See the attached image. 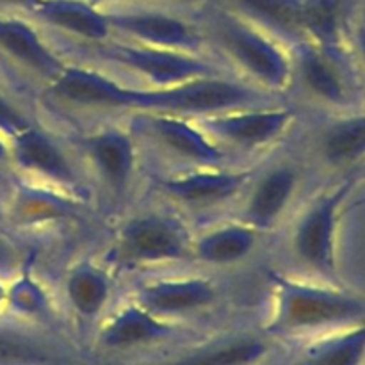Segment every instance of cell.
<instances>
[{
  "label": "cell",
  "mask_w": 365,
  "mask_h": 365,
  "mask_svg": "<svg viewBox=\"0 0 365 365\" xmlns=\"http://www.w3.org/2000/svg\"><path fill=\"white\" fill-rule=\"evenodd\" d=\"M45 95L53 102L77 109L163 113L185 118L280 103L277 95L232 73L195 78L170 88H138L82 64H68L56 81L45 86Z\"/></svg>",
  "instance_id": "obj_1"
},
{
  "label": "cell",
  "mask_w": 365,
  "mask_h": 365,
  "mask_svg": "<svg viewBox=\"0 0 365 365\" xmlns=\"http://www.w3.org/2000/svg\"><path fill=\"white\" fill-rule=\"evenodd\" d=\"M202 25L209 41L241 73V78L271 95H282L292 86L291 48L223 2L207 4Z\"/></svg>",
  "instance_id": "obj_2"
},
{
  "label": "cell",
  "mask_w": 365,
  "mask_h": 365,
  "mask_svg": "<svg viewBox=\"0 0 365 365\" xmlns=\"http://www.w3.org/2000/svg\"><path fill=\"white\" fill-rule=\"evenodd\" d=\"M274 312L271 330L284 335L337 331L365 321V298L331 285L269 273Z\"/></svg>",
  "instance_id": "obj_3"
},
{
  "label": "cell",
  "mask_w": 365,
  "mask_h": 365,
  "mask_svg": "<svg viewBox=\"0 0 365 365\" xmlns=\"http://www.w3.org/2000/svg\"><path fill=\"white\" fill-rule=\"evenodd\" d=\"M180 4L184 2L139 0L113 4L102 9L107 13L114 36H120L121 39L159 48L203 53L209 43L202 25L203 7L200 9V16L192 18L175 9Z\"/></svg>",
  "instance_id": "obj_4"
},
{
  "label": "cell",
  "mask_w": 365,
  "mask_h": 365,
  "mask_svg": "<svg viewBox=\"0 0 365 365\" xmlns=\"http://www.w3.org/2000/svg\"><path fill=\"white\" fill-rule=\"evenodd\" d=\"M84 48L93 59L123 68L143 82H148V88H170L195 78L230 73L220 63L210 61L207 53L159 48L127 39L110 38L102 43H86Z\"/></svg>",
  "instance_id": "obj_5"
},
{
  "label": "cell",
  "mask_w": 365,
  "mask_h": 365,
  "mask_svg": "<svg viewBox=\"0 0 365 365\" xmlns=\"http://www.w3.org/2000/svg\"><path fill=\"white\" fill-rule=\"evenodd\" d=\"M355 178H346L321 192L303 210L291 235L296 262L321 280L337 278V235L344 202L355 187Z\"/></svg>",
  "instance_id": "obj_6"
},
{
  "label": "cell",
  "mask_w": 365,
  "mask_h": 365,
  "mask_svg": "<svg viewBox=\"0 0 365 365\" xmlns=\"http://www.w3.org/2000/svg\"><path fill=\"white\" fill-rule=\"evenodd\" d=\"M192 239L180 217L168 212H141L118 228L113 257L127 267L180 262L192 259Z\"/></svg>",
  "instance_id": "obj_7"
},
{
  "label": "cell",
  "mask_w": 365,
  "mask_h": 365,
  "mask_svg": "<svg viewBox=\"0 0 365 365\" xmlns=\"http://www.w3.org/2000/svg\"><path fill=\"white\" fill-rule=\"evenodd\" d=\"M291 48L292 86L298 84L309 98L321 106L349 110L359 102L355 66L342 46H327L302 39Z\"/></svg>",
  "instance_id": "obj_8"
},
{
  "label": "cell",
  "mask_w": 365,
  "mask_h": 365,
  "mask_svg": "<svg viewBox=\"0 0 365 365\" xmlns=\"http://www.w3.org/2000/svg\"><path fill=\"white\" fill-rule=\"evenodd\" d=\"M130 132L153 143L159 152L189 170L227 166V150L189 118L163 113H134Z\"/></svg>",
  "instance_id": "obj_9"
},
{
  "label": "cell",
  "mask_w": 365,
  "mask_h": 365,
  "mask_svg": "<svg viewBox=\"0 0 365 365\" xmlns=\"http://www.w3.org/2000/svg\"><path fill=\"white\" fill-rule=\"evenodd\" d=\"M294 118V109L273 103L210 114L198 118V125L223 150L252 152L284 138L292 127Z\"/></svg>",
  "instance_id": "obj_10"
},
{
  "label": "cell",
  "mask_w": 365,
  "mask_h": 365,
  "mask_svg": "<svg viewBox=\"0 0 365 365\" xmlns=\"http://www.w3.org/2000/svg\"><path fill=\"white\" fill-rule=\"evenodd\" d=\"M0 59L45 86L70 64L46 41L38 21L24 9H0Z\"/></svg>",
  "instance_id": "obj_11"
},
{
  "label": "cell",
  "mask_w": 365,
  "mask_h": 365,
  "mask_svg": "<svg viewBox=\"0 0 365 365\" xmlns=\"http://www.w3.org/2000/svg\"><path fill=\"white\" fill-rule=\"evenodd\" d=\"M7 143L9 163L18 171L68 195L77 196L78 192H84V184L75 164L63 146L41 127L32 123L20 134L7 139Z\"/></svg>",
  "instance_id": "obj_12"
},
{
  "label": "cell",
  "mask_w": 365,
  "mask_h": 365,
  "mask_svg": "<svg viewBox=\"0 0 365 365\" xmlns=\"http://www.w3.org/2000/svg\"><path fill=\"white\" fill-rule=\"evenodd\" d=\"M255 173L252 168H195L157 177L155 184L166 198L178 205L205 209L235 198L252 184Z\"/></svg>",
  "instance_id": "obj_13"
},
{
  "label": "cell",
  "mask_w": 365,
  "mask_h": 365,
  "mask_svg": "<svg viewBox=\"0 0 365 365\" xmlns=\"http://www.w3.org/2000/svg\"><path fill=\"white\" fill-rule=\"evenodd\" d=\"M78 148L98 180L113 195L128 191L138 170V141L132 132L106 127L78 138Z\"/></svg>",
  "instance_id": "obj_14"
},
{
  "label": "cell",
  "mask_w": 365,
  "mask_h": 365,
  "mask_svg": "<svg viewBox=\"0 0 365 365\" xmlns=\"http://www.w3.org/2000/svg\"><path fill=\"white\" fill-rule=\"evenodd\" d=\"M220 299L216 282L203 277L152 278L135 287L134 302L155 316L175 317L209 309Z\"/></svg>",
  "instance_id": "obj_15"
},
{
  "label": "cell",
  "mask_w": 365,
  "mask_h": 365,
  "mask_svg": "<svg viewBox=\"0 0 365 365\" xmlns=\"http://www.w3.org/2000/svg\"><path fill=\"white\" fill-rule=\"evenodd\" d=\"M299 184L302 170L287 160L273 164L262 173H255L241 221L257 232H267L277 227L298 192Z\"/></svg>",
  "instance_id": "obj_16"
},
{
  "label": "cell",
  "mask_w": 365,
  "mask_h": 365,
  "mask_svg": "<svg viewBox=\"0 0 365 365\" xmlns=\"http://www.w3.org/2000/svg\"><path fill=\"white\" fill-rule=\"evenodd\" d=\"M25 13L39 25L84 43H102L114 38L107 13L91 0H34Z\"/></svg>",
  "instance_id": "obj_17"
},
{
  "label": "cell",
  "mask_w": 365,
  "mask_h": 365,
  "mask_svg": "<svg viewBox=\"0 0 365 365\" xmlns=\"http://www.w3.org/2000/svg\"><path fill=\"white\" fill-rule=\"evenodd\" d=\"M77 196L63 195L56 187L38 184H20L9 192L6 217L13 227L32 228L61 220H73L78 214Z\"/></svg>",
  "instance_id": "obj_18"
},
{
  "label": "cell",
  "mask_w": 365,
  "mask_h": 365,
  "mask_svg": "<svg viewBox=\"0 0 365 365\" xmlns=\"http://www.w3.org/2000/svg\"><path fill=\"white\" fill-rule=\"evenodd\" d=\"M173 335V327L163 317L148 312L139 303L121 307L107 319L100 331V342L107 348H132L163 341Z\"/></svg>",
  "instance_id": "obj_19"
},
{
  "label": "cell",
  "mask_w": 365,
  "mask_h": 365,
  "mask_svg": "<svg viewBox=\"0 0 365 365\" xmlns=\"http://www.w3.org/2000/svg\"><path fill=\"white\" fill-rule=\"evenodd\" d=\"M259 234L242 221L214 227L192 239V259L209 266L239 264L255 252Z\"/></svg>",
  "instance_id": "obj_20"
},
{
  "label": "cell",
  "mask_w": 365,
  "mask_h": 365,
  "mask_svg": "<svg viewBox=\"0 0 365 365\" xmlns=\"http://www.w3.org/2000/svg\"><path fill=\"white\" fill-rule=\"evenodd\" d=\"M319 155L331 168L365 159V110H351L328 123L319 135Z\"/></svg>",
  "instance_id": "obj_21"
},
{
  "label": "cell",
  "mask_w": 365,
  "mask_h": 365,
  "mask_svg": "<svg viewBox=\"0 0 365 365\" xmlns=\"http://www.w3.org/2000/svg\"><path fill=\"white\" fill-rule=\"evenodd\" d=\"M64 294L77 316L95 319L109 303L113 294V280L103 267L89 260H82L68 271Z\"/></svg>",
  "instance_id": "obj_22"
},
{
  "label": "cell",
  "mask_w": 365,
  "mask_h": 365,
  "mask_svg": "<svg viewBox=\"0 0 365 365\" xmlns=\"http://www.w3.org/2000/svg\"><path fill=\"white\" fill-rule=\"evenodd\" d=\"M365 359V321L335 331L314 346L303 365H360Z\"/></svg>",
  "instance_id": "obj_23"
},
{
  "label": "cell",
  "mask_w": 365,
  "mask_h": 365,
  "mask_svg": "<svg viewBox=\"0 0 365 365\" xmlns=\"http://www.w3.org/2000/svg\"><path fill=\"white\" fill-rule=\"evenodd\" d=\"M266 344L255 337H239L177 360L170 365H250L262 359Z\"/></svg>",
  "instance_id": "obj_24"
},
{
  "label": "cell",
  "mask_w": 365,
  "mask_h": 365,
  "mask_svg": "<svg viewBox=\"0 0 365 365\" xmlns=\"http://www.w3.org/2000/svg\"><path fill=\"white\" fill-rule=\"evenodd\" d=\"M32 123L34 121L27 110L0 86V135L11 139Z\"/></svg>",
  "instance_id": "obj_25"
},
{
  "label": "cell",
  "mask_w": 365,
  "mask_h": 365,
  "mask_svg": "<svg viewBox=\"0 0 365 365\" xmlns=\"http://www.w3.org/2000/svg\"><path fill=\"white\" fill-rule=\"evenodd\" d=\"M41 296L38 285L31 280H21L16 282L9 291V302L20 312H38L43 305Z\"/></svg>",
  "instance_id": "obj_26"
},
{
  "label": "cell",
  "mask_w": 365,
  "mask_h": 365,
  "mask_svg": "<svg viewBox=\"0 0 365 365\" xmlns=\"http://www.w3.org/2000/svg\"><path fill=\"white\" fill-rule=\"evenodd\" d=\"M349 38H351V50L355 53L356 70L362 73L365 81V24L355 25L349 32Z\"/></svg>",
  "instance_id": "obj_27"
},
{
  "label": "cell",
  "mask_w": 365,
  "mask_h": 365,
  "mask_svg": "<svg viewBox=\"0 0 365 365\" xmlns=\"http://www.w3.org/2000/svg\"><path fill=\"white\" fill-rule=\"evenodd\" d=\"M93 4H96L98 7L113 6V4H121V2H139V0H91ZM168 2H184V4H198V6H203V4H214V2H223V0H168Z\"/></svg>",
  "instance_id": "obj_28"
},
{
  "label": "cell",
  "mask_w": 365,
  "mask_h": 365,
  "mask_svg": "<svg viewBox=\"0 0 365 365\" xmlns=\"http://www.w3.org/2000/svg\"><path fill=\"white\" fill-rule=\"evenodd\" d=\"M34 0H0V9H27Z\"/></svg>",
  "instance_id": "obj_29"
}]
</instances>
